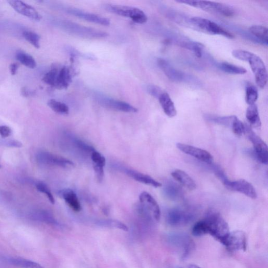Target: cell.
Masks as SVG:
<instances>
[{
	"label": "cell",
	"instance_id": "43",
	"mask_svg": "<svg viewBox=\"0 0 268 268\" xmlns=\"http://www.w3.org/2000/svg\"><path fill=\"white\" fill-rule=\"evenodd\" d=\"M214 169L215 175L224 184L228 180L224 172L219 167H215Z\"/></svg>",
	"mask_w": 268,
	"mask_h": 268
},
{
	"label": "cell",
	"instance_id": "46",
	"mask_svg": "<svg viewBox=\"0 0 268 268\" xmlns=\"http://www.w3.org/2000/svg\"><path fill=\"white\" fill-rule=\"evenodd\" d=\"M22 94L23 96L26 97H28L29 96H31L34 95L33 92L32 91H31L29 89H27V88H22L21 90Z\"/></svg>",
	"mask_w": 268,
	"mask_h": 268
},
{
	"label": "cell",
	"instance_id": "5",
	"mask_svg": "<svg viewBox=\"0 0 268 268\" xmlns=\"http://www.w3.org/2000/svg\"><path fill=\"white\" fill-rule=\"evenodd\" d=\"M168 244L176 251L181 252L182 259H186L194 250L195 244L189 235L183 233H172L167 237Z\"/></svg>",
	"mask_w": 268,
	"mask_h": 268
},
{
	"label": "cell",
	"instance_id": "12",
	"mask_svg": "<svg viewBox=\"0 0 268 268\" xmlns=\"http://www.w3.org/2000/svg\"><path fill=\"white\" fill-rule=\"evenodd\" d=\"M158 64L163 73L166 75L170 80L173 81L187 83L195 82L194 80L195 79L192 76L175 69L164 59H159Z\"/></svg>",
	"mask_w": 268,
	"mask_h": 268
},
{
	"label": "cell",
	"instance_id": "32",
	"mask_svg": "<svg viewBox=\"0 0 268 268\" xmlns=\"http://www.w3.org/2000/svg\"><path fill=\"white\" fill-rule=\"evenodd\" d=\"M258 98V91L257 89L252 85H248L246 87V102L248 105L251 106L255 104Z\"/></svg>",
	"mask_w": 268,
	"mask_h": 268
},
{
	"label": "cell",
	"instance_id": "6",
	"mask_svg": "<svg viewBox=\"0 0 268 268\" xmlns=\"http://www.w3.org/2000/svg\"><path fill=\"white\" fill-rule=\"evenodd\" d=\"M189 25L193 29L200 30L209 34L223 36L232 39L234 35L223 28L209 19L200 17H192L189 18Z\"/></svg>",
	"mask_w": 268,
	"mask_h": 268
},
{
	"label": "cell",
	"instance_id": "1",
	"mask_svg": "<svg viewBox=\"0 0 268 268\" xmlns=\"http://www.w3.org/2000/svg\"><path fill=\"white\" fill-rule=\"evenodd\" d=\"M203 220L206 225L208 234L223 243L230 231L228 224L221 215L217 212L210 210Z\"/></svg>",
	"mask_w": 268,
	"mask_h": 268
},
{
	"label": "cell",
	"instance_id": "36",
	"mask_svg": "<svg viewBox=\"0 0 268 268\" xmlns=\"http://www.w3.org/2000/svg\"><path fill=\"white\" fill-rule=\"evenodd\" d=\"M192 234L196 237L208 234L207 228L204 220L199 221L195 224L192 228Z\"/></svg>",
	"mask_w": 268,
	"mask_h": 268
},
{
	"label": "cell",
	"instance_id": "29",
	"mask_svg": "<svg viewBox=\"0 0 268 268\" xmlns=\"http://www.w3.org/2000/svg\"><path fill=\"white\" fill-rule=\"evenodd\" d=\"M236 117L235 115L217 116L208 115L205 116V118L208 121L218 124V125L231 128L233 122Z\"/></svg>",
	"mask_w": 268,
	"mask_h": 268
},
{
	"label": "cell",
	"instance_id": "2",
	"mask_svg": "<svg viewBox=\"0 0 268 268\" xmlns=\"http://www.w3.org/2000/svg\"><path fill=\"white\" fill-rule=\"evenodd\" d=\"M176 2L226 17H231L235 14V11L231 6L224 3L198 0H178Z\"/></svg>",
	"mask_w": 268,
	"mask_h": 268
},
{
	"label": "cell",
	"instance_id": "34",
	"mask_svg": "<svg viewBox=\"0 0 268 268\" xmlns=\"http://www.w3.org/2000/svg\"><path fill=\"white\" fill-rule=\"evenodd\" d=\"M12 261V263L15 265L23 268H44L40 264L31 260L23 259H13Z\"/></svg>",
	"mask_w": 268,
	"mask_h": 268
},
{
	"label": "cell",
	"instance_id": "33",
	"mask_svg": "<svg viewBox=\"0 0 268 268\" xmlns=\"http://www.w3.org/2000/svg\"><path fill=\"white\" fill-rule=\"evenodd\" d=\"M23 36L26 40L36 48L40 47V37L35 32L31 31H25Z\"/></svg>",
	"mask_w": 268,
	"mask_h": 268
},
{
	"label": "cell",
	"instance_id": "44",
	"mask_svg": "<svg viewBox=\"0 0 268 268\" xmlns=\"http://www.w3.org/2000/svg\"><path fill=\"white\" fill-rule=\"evenodd\" d=\"M12 129L7 126H0V135L2 138H6L12 134Z\"/></svg>",
	"mask_w": 268,
	"mask_h": 268
},
{
	"label": "cell",
	"instance_id": "20",
	"mask_svg": "<svg viewBox=\"0 0 268 268\" xmlns=\"http://www.w3.org/2000/svg\"><path fill=\"white\" fill-rule=\"evenodd\" d=\"M58 195L66 202L72 210L75 212H79L81 210L82 207L79 199L76 193L71 189H63L59 192Z\"/></svg>",
	"mask_w": 268,
	"mask_h": 268
},
{
	"label": "cell",
	"instance_id": "28",
	"mask_svg": "<svg viewBox=\"0 0 268 268\" xmlns=\"http://www.w3.org/2000/svg\"><path fill=\"white\" fill-rule=\"evenodd\" d=\"M217 66L221 70L229 74L244 75L247 72L243 67L227 62L219 63L217 64Z\"/></svg>",
	"mask_w": 268,
	"mask_h": 268
},
{
	"label": "cell",
	"instance_id": "48",
	"mask_svg": "<svg viewBox=\"0 0 268 268\" xmlns=\"http://www.w3.org/2000/svg\"><path fill=\"white\" fill-rule=\"evenodd\" d=\"M0 168H1V166H0Z\"/></svg>",
	"mask_w": 268,
	"mask_h": 268
},
{
	"label": "cell",
	"instance_id": "23",
	"mask_svg": "<svg viewBox=\"0 0 268 268\" xmlns=\"http://www.w3.org/2000/svg\"><path fill=\"white\" fill-rule=\"evenodd\" d=\"M158 99L163 111L168 117L172 118L176 115L177 112H176L174 104L167 93L163 91Z\"/></svg>",
	"mask_w": 268,
	"mask_h": 268
},
{
	"label": "cell",
	"instance_id": "26",
	"mask_svg": "<svg viewBox=\"0 0 268 268\" xmlns=\"http://www.w3.org/2000/svg\"><path fill=\"white\" fill-rule=\"evenodd\" d=\"M249 32L261 44L268 45V29L266 27L261 25H253L250 28Z\"/></svg>",
	"mask_w": 268,
	"mask_h": 268
},
{
	"label": "cell",
	"instance_id": "7",
	"mask_svg": "<svg viewBox=\"0 0 268 268\" xmlns=\"http://www.w3.org/2000/svg\"><path fill=\"white\" fill-rule=\"evenodd\" d=\"M104 8L112 14L129 17L137 23L143 24L147 21V16L141 9L132 6L107 4Z\"/></svg>",
	"mask_w": 268,
	"mask_h": 268
},
{
	"label": "cell",
	"instance_id": "8",
	"mask_svg": "<svg viewBox=\"0 0 268 268\" xmlns=\"http://www.w3.org/2000/svg\"><path fill=\"white\" fill-rule=\"evenodd\" d=\"M95 100L104 108L127 113H136L138 109L125 102L117 100L99 93H95Z\"/></svg>",
	"mask_w": 268,
	"mask_h": 268
},
{
	"label": "cell",
	"instance_id": "31",
	"mask_svg": "<svg viewBox=\"0 0 268 268\" xmlns=\"http://www.w3.org/2000/svg\"><path fill=\"white\" fill-rule=\"evenodd\" d=\"M48 106L57 113L67 115L69 113V109L66 104L54 99L50 100L48 102Z\"/></svg>",
	"mask_w": 268,
	"mask_h": 268
},
{
	"label": "cell",
	"instance_id": "9",
	"mask_svg": "<svg viewBox=\"0 0 268 268\" xmlns=\"http://www.w3.org/2000/svg\"><path fill=\"white\" fill-rule=\"evenodd\" d=\"M245 134L248 140L252 143L254 153L257 160L263 164L267 165L268 163V146L266 143L255 133L252 127L245 124Z\"/></svg>",
	"mask_w": 268,
	"mask_h": 268
},
{
	"label": "cell",
	"instance_id": "45",
	"mask_svg": "<svg viewBox=\"0 0 268 268\" xmlns=\"http://www.w3.org/2000/svg\"><path fill=\"white\" fill-rule=\"evenodd\" d=\"M18 69V65L16 63H13L10 64V70L12 76L16 75Z\"/></svg>",
	"mask_w": 268,
	"mask_h": 268
},
{
	"label": "cell",
	"instance_id": "47",
	"mask_svg": "<svg viewBox=\"0 0 268 268\" xmlns=\"http://www.w3.org/2000/svg\"><path fill=\"white\" fill-rule=\"evenodd\" d=\"M188 268H200L199 266L197 265L192 264V265H189L188 266Z\"/></svg>",
	"mask_w": 268,
	"mask_h": 268
},
{
	"label": "cell",
	"instance_id": "15",
	"mask_svg": "<svg viewBox=\"0 0 268 268\" xmlns=\"http://www.w3.org/2000/svg\"><path fill=\"white\" fill-rule=\"evenodd\" d=\"M140 201L150 218L156 221H159L161 217V211L158 203L147 192H143L140 195Z\"/></svg>",
	"mask_w": 268,
	"mask_h": 268
},
{
	"label": "cell",
	"instance_id": "22",
	"mask_svg": "<svg viewBox=\"0 0 268 268\" xmlns=\"http://www.w3.org/2000/svg\"><path fill=\"white\" fill-rule=\"evenodd\" d=\"M125 173L135 180L142 183V184L152 186L154 188H159L162 186L161 183L157 181L151 176L133 171V170L126 169Z\"/></svg>",
	"mask_w": 268,
	"mask_h": 268
},
{
	"label": "cell",
	"instance_id": "19",
	"mask_svg": "<svg viewBox=\"0 0 268 268\" xmlns=\"http://www.w3.org/2000/svg\"><path fill=\"white\" fill-rule=\"evenodd\" d=\"M8 3L16 11L24 16H27L35 21H40L42 16L35 9L30 5L21 1H8Z\"/></svg>",
	"mask_w": 268,
	"mask_h": 268
},
{
	"label": "cell",
	"instance_id": "37",
	"mask_svg": "<svg viewBox=\"0 0 268 268\" xmlns=\"http://www.w3.org/2000/svg\"><path fill=\"white\" fill-rule=\"evenodd\" d=\"M231 128L235 135L241 136L245 134V124L240 121L236 117L233 122Z\"/></svg>",
	"mask_w": 268,
	"mask_h": 268
},
{
	"label": "cell",
	"instance_id": "27",
	"mask_svg": "<svg viewBox=\"0 0 268 268\" xmlns=\"http://www.w3.org/2000/svg\"><path fill=\"white\" fill-rule=\"evenodd\" d=\"M178 43L180 47L192 51L196 56L202 57L205 46L201 43L185 40L178 41Z\"/></svg>",
	"mask_w": 268,
	"mask_h": 268
},
{
	"label": "cell",
	"instance_id": "16",
	"mask_svg": "<svg viewBox=\"0 0 268 268\" xmlns=\"http://www.w3.org/2000/svg\"><path fill=\"white\" fill-rule=\"evenodd\" d=\"M62 9L68 14L80 18L90 22L105 26H108L110 24V21L108 18L90 14V13L85 12L80 9L72 7V6H65L62 8Z\"/></svg>",
	"mask_w": 268,
	"mask_h": 268
},
{
	"label": "cell",
	"instance_id": "17",
	"mask_svg": "<svg viewBox=\"0 0 268 268\" xmlns=\"http://www.w3.org/2000/svg\"><path fill=\"white\" fill-rule=\"evenodd\" d=\"M176 146L182 152L201 161L210 164L213 161V156L206 150L182 143H177Z\"/></svg>",
	"mask_w": 268,
	"mask_h": 268
},
{
	"label": "cell",
	"instance_id": "11",
	"mask_svg": "<svg viewBox=\"0 0 268 268\" xmlns=\"http://www.w3.org/2000/svg\"><path fill=\"white\" fill-rule=\"evenodd\" d=\"M246 62L249 63L257 86L260 88H264L267 83L268 74L263 60L257 55L252 53Z\"/></svg>",
	"mask_w": 268,
	"mask_h": 268
},
{
	"label": "cell",
	"instance_id": "30",
	"mask_svg": "<svg viewBox=\"0 0 268 268\" xmlns=\"http://www.w3.org/2000/svg\"><path fill=\"white\" fill-rule=\"evenodd\" d=\"M16 60L24 66L30 69H34L36 67V63L34 58L23 51H18L16 54Z\"/></svg>",
	"mask_w": 268,
	"mask_h": 268
},
{
	"label": "cell",
	"instance_id": "40",
	"mask_svg": "<svg viewBox=\"0 0 268 268\" xmlns=\"http://www.w3.org/2000/svg\"><path fill=\"white\" fill-rule=\"evenodd\" d=\"M251 53L250 51L241 49L234 50L232 53L234 58L244 62H247Z\"/></svg>",
	"mask_w": 268,
	"mask_h": 268
},
{
	"label": "cell",
	"instance_id": "10",
	"mask_svg": "<svg viewBox=\"0 0 268 268\" xmlns=\"http://www.w3.org/2000/svg\"><path fill=\"white\" fill-rule=\"evenodd\" d=\"M195 217V214L192 211L181 208H174L167 212L166 221L172 226H182L191 223Z\"/></svg>",
	"mask_w": 268,
	"mask_h": 268
},
{
	"label": "cell",
	"instance_id": "41",
	"mask_svg": "<svg viewBox=\"0 0 268 268\" xmlns=\"http://www.w3.org/2000/svg\"><path fill=\"white\" fill-rule=\"evenodd\" d=\"M147 93L156 99L163 92V90L155 85H149L146 88Z\"/></svg>",
	"mask_w": 268,
	"mask_h": 268
},
{
	"label": "cell",
	"instance_id": "18",
	"mask_svg": "<svg viewBox=\"0 0 268 268\" xmlns=\"http://www.w3.org/2000/svg\"><path fill=\"white\" fill-rule=\"evenodd\" d=\"M38 160L45 165L58 166L64 168L73 167L74 163L71 160L54 154L42 152L37 156Z\"/></svg>",
	"mask_w": 268,
	"mask_h": 268
},
{
	"label": "cell",
	"instance_id": "35",
	"mask_svg": "<svg viewBox=\"0 0 268 268\" xmlns=\"http://www.w3.org/2000/svg\"><path fill=\"white\" fill-rule=\"evenodd\" d=\"M165 194L167 197L172 200H175L180 197L181 189L176 185L169 184L166 186L164 189Z\"/></svg>",
	"mask_w": 268,
	"mask_h": 268
},
{
	"label": "cell",
	"instance_id": "4",
	"mask_svg": "<svg viewBox=\"0 0 268 268\" xmlns=\"http://www.w3.org/2000/svg\"><path fill=\"white\" fill-rule=\"evenodd\" d=\"M43 80L57 89H66L72 81V76L68 67L63 66L58 68L54 67L45 75Z\"/></svg>",
	"mask_w": 268,
	"mask_h": 268
},
{
	"label": "cell",
	"instance_id": "38",
	"mask_svg": "<svg viewBox=\"0 0 268 268\" xmlns=\"http://www.w3.org/2000/svg\"><path fill=\"white\" fill-rule=\"evenodd\" d=\"M36 187L38 191L47 195V197L51 204L54 205L55 203L54 196L52 194L48 186L43 182H38Z\"/></svg>",
	"mask_w": 268,
	"mask_h": 268
},
{
	"label": "cell",
	"instance_id": "24",
	"mask_svg": "<svg viewBox=\"0 0 268 268\" xmlns=\"http://www.w3.org/2000/svg\"><path fill=\"white\" fill-rule=\"evenodd\" d=\"M172 175L174 180L189 190L193 191L197 188V185L191 176L181 170H175L172 173Z\"/></svg>",
	"mask_w": 268,
	"mask_h": 268
},
{
	"label": "cell",
	"instance_id": "25",
	"mask_svg": "<svg viewBox=\"0 0 268 268\" xmlns=\"http://www.w3.org/2000/svg\"><path fill=\"white\" fill-rule=\"evenodd\" d=\"M246 117L251 127L257 128L261 127V122L256 104H254L248 107L246 110Z\"/></svg>",
	"mask_w": 268,
	"mask_h": 268
},
{
	"label": "cell",
	"instance_id": "42",
	"mask_svg": "<svg viewBox=\"0 0 268 268\" xmlns=\"http://www.w3.org/2000/svg\"><path fill=\"white\" fill-rule=\"evenodd\" d=\"M75 143L78 148L82 150L84 152L92 153L95 150L93 147L87 144L82 141L76 140Z\"/></svg>",
	"mask_w": 268,
	"mask_h": 268
},
{
	"label": "cell",
	"instance_id": "3",
	"mask_svg": "<svg viewBox=\"0 0 268 268\" xmlns=\"http://www.w3.org/2000/svg\"><path fill=\"white\" fill-rule=\"evenodd\" d=\"M60 28L68 34L88 39H97L106 37L108 36L107 32L84 27V26L71 22L70 21H61L60 22Z\"/></svg>",
	"mask_w": 268,
	"mask_h": 268
},
{
	"label": "cell",
	"instance_id": "13",
	"mask_svg": "<svg viewBox=\"0 0 268 268\" xmlns=\"http://www.w3.org/2000/svg\"><path fill=\"white\" fill-rule=\"evenodd\" d=\"M230 252L246 251L247 238L244 232L237 231L230 232L222 243Z\"/></svg>",
	"mask_w": 268,
	"mask_h": 268
},
{
	"label": "cell",
	"instance_id": "21",
	"mask_svg": "<svg viewBox=\"0 0 268 268\" xmlns=\"http://www.w3.org/2000/svg\"><path fill=\"white\" fill-rule=\"evenodd\" d=\"M94 171L98 181L101 182L104 178V167L106 164L105 158L95 150L91 155Z\"/></svg>",
	"mask_w": 268,
	"mask_h": 268
},
{
	"label": "cell",
	"instance_id": "39",
	"mask_svg": "<svg viewBox=\"0 0 268 268\" xmlns=\"http://www.w3.org/2000/svg\"><path fill=\"white\" fill-rule=\"evenodd\" d=\"M101 223L104 225L112 227L119 229L123 231L127 232L128 231V227L122 223V222L116 220H106L101 222Z\"/></svg>",
	"mask_w": 268,
	"mask_h": 268
},
{
	"label": "cell",
	"instance_id": "14",
	"mask_svg": "<svg viewBox=\"0 0 268 268\" xmlns=\"http://www.w3.org/2000/svg\"><path fill=\"white\" fill-rule=\"evenodd\" d=\"M223 185L229 190L239 192L252 199L257 198L256 189L249 182L245 180L230 181L228 179Z\"/></svg>",
	"mask_w": 268,
	"mask_h": 268
}]
</instances>
